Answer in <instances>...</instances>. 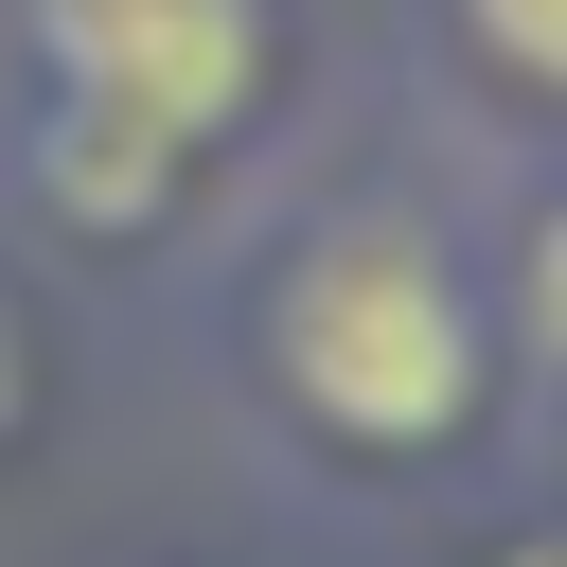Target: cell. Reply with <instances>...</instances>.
<instances>
[{
    "instance_id": "cell-1",
    "label": "cell",
    "mask_w": 567,
    "mask_h": 567,
    "mask_svg": "<svg viewBox=\"0 0 567 567\" xmlns=\"http://www.w3.org/2000/svg\"><path fill=\"white\" fill-rule=\"evenodd\" d=\"M18 18H35V71H53L35 177L89 230L159 213L177 159L230 142L248 89H266V0H18Z\"/></svg>"
},
{
    "instance_id": "cell-2",
    "label": "cell",
    "mask_w": 567,
    "mask_h": 567,
    "mask_svg": "<svg viewBox=\"0 0 567 567\" xmlns=\"http://www.w3.org/2000/svg\"><path fill=\"white\" fill-rule=\"evenodd\" d=\"M266 354L337 443H461L478 425V319H461V266L408 213L301 230V266L266 301Z\"/></svg>"
},
{
    "instance_id": "cell-3",
    "label": "cell",
    "mask_w": 567,
    "mask_h": 567,
    "mask_svg": "<svg viewBox=\"0 0 567 567\" xmlns=\"http://www.w3.org/2000/svg\"><path fill=\"white\" fill-rule=\"evenodd\" d=\"M478 35H496V71H532V89L567 71V0H478Z\"/></svg>"
},
{
    "instance_id": "cell-4",
    "label": "cell",
    "mask_w": 567,
    "mask_h": 567,
    "mask_svg": "<svg viewBox=\"0 0 567 567\" xmlns=\"http://www.w3.org/2000/svg\"><path fill=\"white\" fill-rule=\"evenodd\" d=\"M514 567H532V549H514Z\"/></svg>"
}]
</instances>
